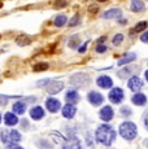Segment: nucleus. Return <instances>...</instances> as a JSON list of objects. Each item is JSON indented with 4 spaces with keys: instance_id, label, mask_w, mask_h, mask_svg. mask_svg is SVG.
<instances>
[{
    "instance_id": "f257e3e1",
    "label": "nucleus",
    "mask_w": 148,
    "mask_h": 149,
    "mask_svg": "<svg viewBox=\"0 0 148 149\" xmlns=\"http://www.w3.org/2000/svg\"><path fill=\"white\" fill-rule=\"evenodd\" d=\"M116 136H117V134H116L114 128L109 125H105V123L99 126L98 130H96V132H95L96 141L105 145V147L112 145V143L116 140Z\"/></svg>"
},
{
    "instance_id": "f03ea898",
    "label": "nucleus",
    "mask_w": 148,
    "mask_h": 149,
    "mask_svg": "<svg viewBox=\"0 0 148 149\" xmlns=\"http://www.w3.org/2000/svg\"><path fill=\"white\" fill-rule=\"evenodd\" d=\"M118 132L125 140L131 141V140H134L136 137V135H138V128H136L135 123L127 121V122L121 123V126H119V128H118Z\"/></svg>"
},
{
    "instance_id": "7ed1b4c3",
    "label": "nucleus",
    "mask_w": 148,
    "mask_h": 149,
    "mask_svg": "<svg viewBox=\"0 0 148 149\" xmlns=\"http://www.w3.org/2000/svg\"><path fill=\"white\" fill-rule=\"evenodd\" d=\"M0 139L4 144L10 145V144H17L21 141L22 136L20 134V131L17 130H3L0 134Z\"/></svg>"
},
{
    "instance_id": "20e7f679",
    "label": "nucleus",
    "mask_w": 148,
    "mask_h": 149,
    "mask_svg": "<svg viewBox=\"0 0 148 149\" xmlns=\"http://www.w3.org/2000/svg\"><path fill=\"white\" fill-rule=\"evenodd\" d=\"M90 83V75L86 73H77L70 77V84L74 87H84Z\"/></svg>"
},
{
    "instance_id": "39448f33",
    "label": "nucleus",
    "mask_w": 148,
    "mask_h": 149,
    "mask_svg": "<svg viewBox=\"0 0 148 149\" xmlns=\"http://www.w3.org/2000/svg\"><path fill=\"white\" fill-rule=\"evenodd\" d=\"M62 90H64V82L62 81H53L45 86V91L50 95H56V93L61 92Z\"/></svg>"
},
{
    "instance_id": "423d86ee",
    "label": "nucleus",
    "mask_w": 148,
    "mask_h": 149,
    "mask_svg": "<svg viewBox=\"0 0 148 149\" xmlns=\"http://www.w3.org/2000/svg\"><path fill=\"white\" fill-rule=\"evenodd\" d=\"M125 97V93L122 91V88H112V91L109 92V100L113 102V104H121L122 100Z\"/></svg>"
},
{
    "instance_id": "0eeeda50",
    "label": "nucleus",
    "mask_w": 148,
    "mask_h": 149,
    "mask_svg": "<svg viewBox=\"0 0 148 149\" xmlns=\"http://www.w3.org/2000/svg\"><path fill=\"white\" fill-rule=\"evenodd\" d=\"M143 86H144L143 81L136 75H133L131 78L129 79V82H127V87H129L133 92H138V91H140L142 88H143Z\"/></svg>"
},
{
    "instance_id": "6e6552de",
    "label": "nucleus",
    "mask_w": 148,
    "mask_h": 149,
    "mask_svg": "<svg viewBox=\"0 0 148 149\" xmlns=\"http://www.w3.org/2000/svg\"><path fill=\"white\" fill-rule=\"evenodd\" d=\"M87 100L90 101L91 105H94V107H99V105L103 104L104 96L101 95V93H99L98 91H91V92H89V95H87Z\"/></svg>"
},
{
    "instance_id": "1a4fd4ad",
    "label": "nucleus",
    "mask_w": 148,
    "mask_h": 149,
    "mask_svg": "<svg viewBox=\"0 0 148 149\" xmlns=\"http://www.w3.org/2000/svg\"><path fill=\"white\" fill-rule=\"evenodd\" d=\"M45 108L51 113H57L60 109H61V102H60V100L55 99V97H48L45 100Z\"/></svg>"
},
{
    "instance_id": "9d476101",
    "label": "nucleus",
    "mask_w": 148,
    "mask_h": 149,
    "mask_svg": "<svg viewBox=\"0 0 148 149\" xmlns=\"http://www.w3.org/2000/svg\"><path fill=\"white\" fill-rule=\"evenodd\" d=\"M99 117H100L104 122L112 121V118L114 117V111H113L112 107H109V105H105V107H103L100 109V111H99Z\"/></svg>"
},
{
    "instance_id": "9b49d317",
    "label": "nucleus",
    "mask_w": 148,
    "mask_h": 149,
    "mask_svg": "<svg viewBox=\"0 0 148 149\" xmlns=\"http://www.w3.org/2000/svg\"><path fill=\"white\" fill-rule=\"evenodd\" d=\"M62 149H82V143L78 137L72 136L64 143Z\"/></svg>"
},
{
    "instance_id": "f8f14e48",
    "label": "nucleus",
    "mask_w": 148,
    "mask_h": 149,
    "mask_svg": "<svg viewBox=\"0 0 148 149\" xmlns=\"http://www.w3.org/2000/svg\"><path fill=\"white\" fill-rule=\"evenodd\" d=\"M61 113L66 119H72V118H74V116H75V113H77V108L74 104H69V102H68L65 107H62Z\"/></svg>"
},
{
    "instance_id": "ddd939ff",
    "label": "nucleus",
    "mask_w": 148,
    "mask_h": 149,
    "mask_svg": "<svg viewBox=\"0 0 148 149\" xmlns=\"http://www.w3.org/2000/svg\"><path fill=\"white\" fill-rule=\"evenodd\" d=\"M96 84H98L100 88L108 90V88H112L113 81H112V78L108 75H100L98 79H96Z\"/></svg>"
},
{
    "instance_id": "4468645a",
    "label": "nucleus",
    "mask_w": 148,
    "mask_h": 149,
    "mask_svg": "<svg viewBox=\"0 0 148 149\" xmlns=\"http://www.w3.org/2000/svg\"><path fill=\"white\" fill-rule=\"evenodd\" d=\"M29 113H30V117L34 119V121H40V119H43L44 116H45L44 109L42 107H39V105H38V107L31 108Z\"/></svg>"
},
{
    "instance_id": "2eb2a0df",
    "label": "nucleus",
    "mask_w": 148,
    "mask_h": 149,
    "mask_svg": "<svg viewBox=\"0 0 148 149\" xmlns=\"http://www.w3.org/2000/svg\"><path fill=\"white\" fill-rule=\"evenodd\" d=\"M121 14H122V10L119 8H110V9L105 10L101 17L104 19H113V18H118Z\"/></svg>"
},
{
    "instance_id": "dca6fc26",
    "label": "nucleus",
    "mask_w": 148,
    "mask_h": 149,
    "mask_svg": "<svg viewBox=\"0 0 148 149\" xmlns=\"http://www.w3.org/2000/svg\"><path fill=\"white\" fill-rule=\"evenodd\" d=\"M65 101L69 104H77L79 101V93L77 90H69L65 93Z\"/></svg>"
},
{
    "instance_id": "f3484780",
    "label": "nucleus",
    "mask_w": 148,
    "mask_h": 149,
    "mask_svg": "<svg viewBox=\"0 0 148 149\" xmlns=\"http://www.w3.org/2000/svg\"><path fill=\"white\" fill-rule=\"evenodd\" d=\"M4 123L9 127L12 126H16L18 123V118H17V114L16 113H12V111H7L4 114Z\"/></svg>"
},
{
    "instance_id": "a211bd4d",
    "label": "nucleus",
    "mask_w": 148,
    "mask_h": 149,
    "mask_svg": "<svg viewBox=\"0 0 148 149\" xmlns=\"http://www.w3.org/2000/svg\"><path fill=\"white\" fill-rule=\"evenodd\" d=\"M131 101H133L134 105H136V107H143V105L147 104V97L142 92H135V95L131 97Z\"/></svg>"
},
{
    "instance_id": "6ab92c4d",
    "label": "nucleus",
    "mask_w": 148,
    "mask_h": 149,
    "mask_svg": "<svg viewBox=\"0 0 148 149\" xmlns=\"http://www.w3.org/2000/svg\"><path fill=\"white\" fill-rule=\"evenodd\" d=\"M130 9H131V12H134V13H139L146 9V5H144L143 0H131Z\"/></svg>"
},
{
    "instance_id": "aec40b11",
    "label": "nucleus",
    "mask_w": 148,
    "mask_h": 149,
    "mask_svg": "<svg viewBox=\"0 0 148 149\" xmlns=\"http://www.w3.org/2000/svg\"><path fill=\"white\" fill-rule=\"evenodd\" d=\"M26 102H24V101H17L13 104V107H12V111L13 113H16V114H20V116H22V114L26 111Z\"/></svg>"
},
{
    "instance_id": "412c9836",
    "label": "nucleus",
    "mask_w": 148,
    "mask_h": 149,
    "mask_svg": "<svg viewBox=\"0 0 148 149\" xmlns=\"http://www.w3.org/2000/svg\"><path fill=\"white\" fill-rule=\"evenodd\" d=\"M134 60H136V54L134 53V52H130V53H127V54H125L122 58H119L118 60V66H124V65H126V64H130V62H133Z\"/></svg>"
},
{
    "instance_id": "4be33fe9",
    "label": "nucleus",
    "mask_w": 148,
    "mask_h": 149,
    "mask_svg": "<svg viewBox=\"0 0 148 149\" xmlns=\"http://www.w3.org/2000/svg\"><path fill=\"white\" fill-rule=\"evenodd\" d=\"M66 24H68V17L65 16V14H59V16H56L55 21H53V25H55L56 27H64Z\"/></svg>"
},
{
    "instance_id": "5701e85b",
    "label": "nucleus",
    "mask_w": 148,
    "mask_h": 149,
    "mask_svg": "<svg viewBox=\"0 0 148 149\" xmlns=\"http://www.w3.org/2000/svg\"><path fill=\"white\" fill-rule=\"evenodd\" d=\"M16 43L18 45H21V47H25V45H29L31 43V38L27 35H20V36H17Z\"/></svg>"
},
{
    "instance_id": "b1692460",
    "label": "nucleus",
    "mask_w": 148,
    "mask_h": 149,
    "mask_svg": "<svg viewBox=\"0 0 148 149\" xmlns=\"http://www.w3.org/2000/svg\"><path fill=\"white\" fill-rule=\"evenodd\" d=\"M134 71H135V68L130 66V68H125L122 69V70H118L117 75L119 77V78H127V77L130 75V74H133Z\"/></svg>"
},
{
    "instance_id": "393cba45",
    "label": "nucleus",
    "mask_w": 148,
    "mask_h": 149,
    "mask_svg": "<svg viewBox=\"0 0 148 149\" xmlns=\"http://www.w3.org/2000/svg\"><path fill=\"white\" fill-rule=\"evenodd\" d=\"M147 27H148V22L147 21H140L135 25L134 31H135V33H142V31H144Z\"/></svg>"
},
{
    "instance_id": "a878e982",
    "label": "nucleus",
    "mask_w": 148,
    "mask_h": 149,
    "mask_svg": "<svg viewBox=\"0 0 148 149\" xmlns=\"http://www.w3.org/2000/svg\"><path fill=\"white\" fill-rule=\"evenodd\" d=\"M36 145H38L39 149H53V145L47 140H38Z\"/></svg>"
},
{
    "instance_id": "bb28decb",
    "label": "nucleus",
    "mask_w": 148,
    "mask_h": 149,
    "mask_svg": "<svg viewBox=\"0 0 148 149\" xmlns=\"http://www.w3.org/2000/svg\"><path fill=\"white\" fill-rule=\"evenodd\" d=\"M79 43H81V39H79V36L74 35L73 38H70V40H69V47L73 48V49H74V48H78Z\"/></svg>"
},
{
    "instance_id": "cd10ccee",
    "label": "nucleus",
    "mask_w": 148,
    "mask_h": 149,
    "mask_svg": "<svg viewBox=\"0 0 148 149\" xmlns=\"http://www.w3.org/2000/svg\"><path fill=\"white\" fill-rule=\"evenodd\" d=\"M48 66L50 65L47 64V62H39V64H36V65H34V71H45L48 69Z\"/></svg>"
},
{
    "instance_id": "c85d7f7f",
    "label": "nucleus",
    "mask_w": 148,
    "mask_h": 149,
    "mask_svg": "<svg viewBox=\"0 0 148 149\" xmlns=\"http://www.w3.org/2000/svg\"><path fill=\"white\" fill-rule=\"evenodd\" d=\"M124 34H116L114 36H113V39H112V43H113V45H119L122 42H124Z\"/></svg>"
},
{
    "instance_id": "c756f323",
    "label": "nucleus",
    "mask_w": 148,
    "mask_h": 149,
    "mask_svg": "<svg viewBox=\"0 0 148 149\" xmlns=\"http://www.w3.org/2000/svg\"><path fill=\"white\" fill-rule=\"evenodd\" d=\"M79 22H81V18H79L78 14H75V16H74L69 22H68V26H69V27H74V26H77Z\"/></svg>"
},
{
    "instance_id": "7c9ffc66",
    "label": "nucleus",
    "mask_w": 148,
    "mask_h": 149,
    "mask_svg": "<svg viewBox=\"0 0 148 149\" xmlns=\"http://www.w3.org/2000/svg\"><path fill=\"white\" fill-rule=\"evenodd\" d=\"M53 7H55L56 9H60V8L66 7V0H56L55 4H53Z\"/></svg>"
},
{
    "instance_id": "2f4dec72",
    "label": "nucleus",
    "mask_w": 148,
    "mask_h": 149,
    "mask_svg": "<svg viewBox=\"0 0 148 149\" xmlns=\"http://www.w3.org/2000/svg\"><path fill=\"white\" fill-rule=\"evenodd\" d=\"M107 49H108V47L104 45L103 43H99V44L96 45V52L98 53H104V52H107Z\"/></svg>"
},
{
    "instance_id": "473e14b6",
    "label": "nucleus",
    "mask_w": 148,
    "mask_h": 149,
    "mask_svg": "<svg viewBox=\"0 0 148 149\" xmlns=\"http://www.w3.org/2000/svg\"><path fill=\"white\" fill-rule=\"evenodd\" d=\"M121 116H124V117L131 116V109H130L129 107H124L121 109Z\"/></svg>"
},
{
    "instance_id": "72a5a7b5",
    "label": "nucleus",
    "mask_w": 148,
    "mask_h": 149,
    "mask_svg": "<svg viewBox=\"0 0 148 149\" xmlns=\"http://www.w3.org/2000/svg\"><path fill=\"white\" fill-rule=\"evenodd\" d=\"M89 12H90L91 14L98 13V12H99V7H98V5H95V4L90 5V7H89Z\"/></svg>"
},
{
    "instance_id": "f704fd0d",
    "label": "nucleus",
    "mask_w": 148,
    "mask_h": 149,
    "mask_svg": "<svg viewBox=\"0 0 148 149\" xmlns=\"http://www.w3.org/2000/svg\"><path fill=\"white\" fill-rule=\"evenodd\" d=\"M87 45H89V42L83 43L81 47H78V52L79 53H84V52H86V49H87Z\"/></svg>"
},
{
    "instance_id": "c9c22d12",
    "label": "nucleus",
    "mask_w": 148,
    "mask_h": 149,
    "mask_svg": "<svg viewBox=\"0 0 148 149\" xmlns=\"http://www.w3.org/2000/svg\"><path fill=\"white\" fill-rule=\"evenodd\" d=\"M140 40L143 43H148V30L144 31V33L140 35Z\"/></svg>"
},
{
    "instance_id": "e433bc0d",
    "label": "nucleus",
    "mask_w": 148,
    "mask_h": 149,
    "mask_svg": "<svg viewBox=\"0 0 148 149\" xmlns=\"http://www.w3.org/2000/svg\"><path fill=\"white\" fill-rule=\"evenodd\" d=\"M50 82H51V79H43L42 82H38V83H36V86H38V87H44V86H47Z\"/></svg>"
},
{
    "instance_id": "4c0bfd02",
    "label": "nucleus",
    "mask_w": 148,
    "mask_h": 149,
    "mask_svg": "<svg viewBox=\"0 0 148 149\" xmlns=\"http://www.w3.org/2000/svg\"><path fill=\"white\" fill-rule=\"evenodd\" d=\"M8 99H9L8 96H3V95H0V105H5V104H7Z\"/></svg>"
},
{
    "instance_id": "58836bf2",
    "label": "nucleus",
    "mask_w": 148,
    "mask_h": 149,
    "mask_svg": "<svg viewBox=\"0 0 148 149\" xmlns=\"http://www.w3.org/2000/svg\"><path fill=\"white\" fill-rule=\"evenodd\" d=\"M7 149H24V148L20 147V145H17V144H10V145H8Z\"/></svg>"
},
{
    "instance_id": "ea45409f",
    "label": "nucleus",
    "mask_w": 148,
    "mask_h": 149,
    "mask_svg": "<svg viewBox=\"0 0 148 149\" xmlns=\"http://www.w3.org/2000/svg\"><path fill=\"white\" fill-rule=\"evenodd\" d=\"M144 126H146V128L148 130V111L146 113V116H144Z\"/></svg>"
},
{
    "instance_id": "a19ab883",
    "label": "nucleus",
    "mask_w": 148,
    "mask_h": 149,
    "mask_svg": "<svg viewBox=\"0 0 148 149\" xmlns=\"http://www.w3.org/2000/svg\"><path fill=\"white\" fill-rule=\"evenodd\" d=\"M105 39H107V38H105V36H101V38H99V43H104L105 42Z\"/></svg>"
},
{
    "instance_id": "79ce46f5",
    "label": "nucleus",
    "mask_w": 148,
    "mask_h": 149,
    "mask_svg": "<svg viewBox=\"0 0 148 149\" xmlns=\"http://www.w3.org/2000/svg\"><path fill=\"white\" fill-rule=\"evenodd\" d=\"M144 77H146V81L148 82V70H146V73H144Z\"/></svg>"
},
{
    "instance_id": "37998d69",
    "label": "nucleus",
    "mask_w": 148,
    "mask_h": 149,
    "mask_svg": "<svg viewBox=\"0 0 148 149\" xmlns=\"http://www.w3.org/2000/svg\"><path fill=\"white\" fill-rule=\"evenodd\" d=\"M119 24L125 25V24H126V19H119Z\"/></svg>"
},
{
    "instance_id": "c03bdc74",
    "label": "nucleus",
    "mask_w": 148,
    "mask_h": 149,
    "mask_svg": "<svg viewBox=\"0 0 148 149\" xmlns=\"http://www.w3.org/2000/svg\"><path fill=\"white\" fill-rule=\"evenodd\" d=\"M98 1H100V3H104V1H108V0H98Z\"/></svg>"
},
{
    "instance_id": "a18cd8bd",
    "label": "nucleus",
    "mask_w": 148,
    "mask_h": 149,
    "mask_svg": "<svg viewBox=\"0 0 148 149\" xmlns=\"http://www.w3.org/2000/svg\"><path fill=\"white\" fill-rule=\"evenodd\" d=\"M0 123H1V114H0Z\"/></svg>"
},
{
    "instance_id": "49530a36",
    "label": "nucleus",
    "mask_w": 148,
    "mask_h": 149,
    "mask_svg": "<svg viewBox=\"0 0 148 149\" xmlns=\"http://www.w3.org/2000/svg\"><path fill=\"white\" fill-rule=\"evenodd\" d=\"M83 1H87V0H83Z\"/></svg>"
}]
</instances>
